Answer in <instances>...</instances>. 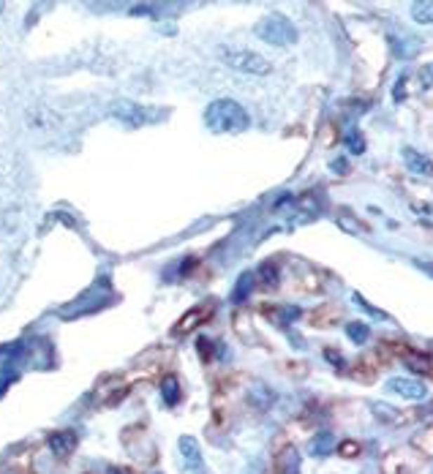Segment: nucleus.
<instances>
[{
    "label": "nucleus",
    "instance_id": "obj_7",
    "mask_svg": "<svg viewBox=\"0 0 433 474\" xmlns=\"http://www.w3.org/2000/svg\"><path fill=\"white\" fill-rule=\"evenodd\" d=\"M387 390L406 401H422L428 395V384H422L420 379H406V376H392L387 382Z\"/></svg>",
    "mask_w": 433,
    "mask_h": 474
},
{
    "label": "nucleus",
    "instance_id": "obj_24",
    "mask_svg": "<svg viewBox=\"0 0 433 474\" xmlns=\"http://www.w3.org/2000/svg\"><path fill=\"white\" fill-rule=\"evenodd\" d=\"M382 474H406V463L398 452H389L382 461Z\"/></svg>",
    "mask_w": 433,
    "mask_h": 474
},
{
    "label": "nucleus",
    "instance_id": "obj_31",
    "mask_svg": "<svg viewBox=\"0 0 433 474\" xmlns=\"http://www.w3.org/2000/svg\"><path fill=\"white\" fill-rule=\"evenodd\" d=\"M354 303H357V305H363V308H365V311H368V314H376V316H382V319H387V314H382L379 308H373L371 303H365V300H363V297H360V294H354Z\"/></svg>",
    "mask_w": 433,
    "mask_h": 474
},
{
    "label": "nucleus",
    "instance_id": "obj_15",
    "mask_svg": "<svg viewBox=\"0 0 433 474\" xmlns=\"http://www.w3.org/2000/svg\"><path fill=\"white\" fill-rule=\"evenodd\" d=\"M406 368L411 374H420V376H433V357L431 355H422V352H409L406 357Z\"/></svg>",
    "mask_w": 433,
    "mask_h": 474
},
{
    "label": "nucleus",
    "instance_id": "obj_3",
    "mask_svg": "<svg viewBox=\"0 0 433 474\" xmlns=\"http://www.w3.org/2000/svg\"><path fill=\"white\" fill-rule=\"evenodd\" d=\"M221 60L227 63L229 68L240 71V74H248V77H267L273 66L267 58H262L259 52H251V49H240V46H221L218 49Z\"/></svg>",
    "mask_w": 433,
    "mask_h": 474
},
{
    "label": "nucleus",
    "instance_id": "obj_5",
    "mask_svg": "<svg viewBox=\"0 0 433 474\" xmlns=\"http://www.w3.org/2000/svg\"><path fill=\"white\" fill-rule=\"evenodd\" d=\"M213 314H215V303H199V305H194L191 311H185V314L175 322L172 336H188V333H194L196 327H202L205 322H210Z\"/></svg>",
    "mask_w": 433,
    "mask_h": 474
},
{
    "label": "nucleus",
    "instance_id": "obj_35",
    "mask_svg": "<svg viewBox=\"0 0 433 474\" xmlns=\"http://www.w3.org/2000/svg\"><path fill=\"white\" fill-rule=\"evenodd\" d=\"M324 355H327V360H333V365H335V368H341V355H335L333 349H327Z\"/></svg>",
    "mask_w": 433,
    "mask_h": 474
},
{
    "label": "nucleus",
    "instance_id": "obj_17",
    "mask_svg": "<svg viewBox=\"0 0 433 474\" xmlns=\"http://www.w3.org/2000/svg\"><path fill=\"white\" fill-rule=\"evenodd\" d=\"M335 447H338V445H335L333 430H319V433L311 439V455H314V458H324V455H330Z\"/></svg>",
    "mask_w": 433,
    "mask_h": 474
},
{
    "label": "nucleus",
    "instance_id": "obj_25",
    "mask_svg": "<svg viewBox=\"0 0 433 474\" xmlns=\"http://www.w3.org/2000/svg\"><path fill=\"white\" fill-rule=\"evenodd\" d=\"M343 145L349 147V153H354V156H360L365 153V136L357 131V129H349L346 136H343Z\"/></svg>",
    "mask_w": 433,
    "mask_h": 474
},
{
    "label": "nucleus",
    "instance_id": "obj_4",
    "mask_svg": "<svg viewBox=\"0 0 433 474\" xmlns=\"http://www.w3.org/2000/svg\"><path fill=\"white\" fill-rule=\"evenodd\" d=\"M109 114H112L114 120L131 126V129H139V126H150V123L161 120L166 112L156 110V107H142L137 101H114L112 107H109Z\"/></svg>",
    "mask_w": 433,
    "mask_h": 474
},
{
    "label": "nucleus",
    "instance_id": "obj_29",
    "mask_svg": "<svg viewBox=\"0 0 433 474\" xmlns=\"http://www.w3.org/2000/svg\"><path fill=\"white\" fill-rule=\"evenodd\" d=\"M335 450H338V455H341V458H357V455L363 452V447H360L357 442H352V439H346V442H341V445H338Z\"/></svg>",
    "mask_w": 433,
    "mask_h": 474
},
{
    "label": "nucleus",
    "instance_id": "obj_14",
    "mask_svg": "<svg viewBox=\"0 0 433 474\" xmlns=\"http://www.w3.org/2000/svg\"><path fill=\"white\" fill-rule=\"evenodd\" d=\"M371 412H373L382 423H387V426H401V423H409V420H414L411 414H404V412H398V409L389 407V404H382V401H379V404H373Z\"/></svg>",
    "mask_w": 433,
    "mask_h": 474
},
{
    "label": "nucleus",
    "instance_id": "obj_12",
    "mask_svg": "<svg viewBox=\"0 0 433 474\" xmlns=\"http://www.w3.org/2000/svg\"><path fill=\"white\" fill-rule=\"evenodd\" d=\"M379 365L382 362H376V357H363V360H357L352 368H349V376L352 379H357V382H373L376 379V374H379Z\"/></svg>",
    "mask_w": 433,
    "mask_h": 474
},
{
    "label": "nucleus",
    "instance_id": "obj_38",
    "mask_svg": "<svg viewBox=\"0 0 433 474\" xmlns=\"http://www.w3.org/2000/svg\"><path fill=\"white\" fill-rule=\"evenodd\" d=\"M120 472H123V469H112V474H120Z\"/></svg>",
    "mask_w": 433,
    "mask_h": 474
},
{
    "label": "nucleus",
    "instance_id": "obj_33",
    "mask_svg": "<svg viewBox=\"0 0 433 474\" xmlns=\"http://www.w3.org/2000/svg\"><path fill=\"white\" fill-rule=\"evenodd\" d=\"M406 79H409V77H401V82H398V88L392 91V96H395V101H401V98L406 96Z\"/></svg>",
    "mask_w": 433,
    "mask_h": 474
},
{
    "label": "nucleus",
    "instance_id": "obj_18",
    "mask_svg": "<svg viewBox=\"0 0 433 474\" xmlns=\"http://www.w3.org/2000/svg\"><path fill=\"white\" fill-rule=\"evenodd\" d=\"M409 445L417 452H420V455L433 458V426H425V428L417 430V433H414V436L409 439Z\"/></svg>",
    "mask_w": 433,
    "mask_h": 474
},
{
    "label": "nucleus",
    "instance_id": "obj_22",
    "mask_svg": "<svg viewBox=\"0 0 433 474\" xmlns=\"http://www.w3.org/2000/svg\"><path fill=\"white\" fill-rule=\"evenodd\" d=\"M411 20L420 25H433V0H417V3H411Z\"/></svg>",
    "mask_w": 433,
    "mask_h": 474
},
{
    "label": "nucleus",
    "instance_id": "obj_26",
    "mask_svg": "<svg viewBox=\"0 0 433 474\" xmlns=\"http://www.w3.org/2000/svg\"><path fill=\"white\" fill-rule=\"evenodd\" d=\"M346 336H349V341H354V343H365V341L371 338V327L363 324V322H349V324H346Z\"/></svg>",
    "mask_w": 433,
    "mask_h": 474
},
{
    "label": "nucleus",
    "instance_id": "obj_34",
    "mask_svg": "<svg viewBox=\"0 0 433 474\" xmlns=\"http://www.w3.org/2000/svg\"><path fill=\"white\" fill-rule=\"evenodd\" d=\"M333 172H338V175H346V172H349L346 158H335V161H333Z\"/></svg>",
    "mask_w": 433,
    "mask_h": 474
},
{
    "label": "nucleus",
    "instance_id": "obj_6",
    "mask_svg": "<svg viewBox=\"0 0 433 474\" xmlns=\"http://www.w3.org/2000/svg\"><path fill=\"white\" fill-rule=\"evenodd\" d=\"M178 447H180L182 474H205V458H202L199 442L194 436H180Z\"/></svg>",
    "mask_w": 433,
    "mask_h": 474
},
{
    "label": "nucleus",
    "instance_id": "obj_16",
    "mask_svg": "<svg viewBox=\"0 0 433 474\" xmlns=\"http://www.w3.org/2000/svg\"><path fill=\"white\" fill-rule=\"evenodd\" d=\"M338 316H341V311L335 305H321V308L308 314V324L311 327H333L338 322Z\"/></svg>",
    "mask_w": 433,
    "mask_h": 474
},
{
    "label": "nucleus",
    "instance_id": "obj_10",
    "mask_svg": "<svg viewBox=\"0 0 433 474\" xmlns=\"http://www.w3.org/2000/svg\"><path fill=\"white\" fill-rule=\"evenodd\" d=\"M273 463L278 474H300V452L297 447H284L275 452Z\"/></svg>",
    "mask_w": 433,
    "mask_h": 474
},
{
    "label": "nucleus",
    "instance_id": "obj_37",
    "mask_svg": "<svg viewBox=\"0 0 433 474\" xmlns=\"http://www.w3.org/2000/svg\"><path fill=\"white\" fill-rule=\"evenodd\" d=\"M3 8H6V3H3V0H0V11H3Z\"/></svg>",
    "mask_w": 433,
    "mask_h": 474
},
{
    "label": "nucleus",
    "instance_id": "obj_27",
    "mask_svg": "<svg viewBox=\"0 0 433 474\" xmlns=\"http://www.w3.org/2000/svg\"><path fill=\"white\" fill-rule=\"evenodd\" d=\"M234 333L246 341V343H251L253 327H251V319H248V314H243V311H240V314L234 316Z\"/></svg>",
    "mask_w": 433,
    "mask_h": 474
},
{
    "label": "nucleus",
    "instance_id": "obj_36",
    "mask_svg": "<svg viewBox=\"0 0 433 474\" xmlns=\"http://www.w3.org/2000/svg\"><path fill=\"white\" fill-rule=\"evenodd\" d=\"M414 265H417L420 270H428V272H433V265H428V262H417V259H414Z\"/></svg>",
    "mask_w": 433,
    "mask_h": 474
},
{
    "label": "nucleus",
    "instance_id": "obj_13",
    "mask_svg": "<svg viewBox=\"0 0 433 474\" xmlns=\"http://www.w3.org/2000/svg\"><path fill=\"white\" fill-rule=\"evenodd\" d=\"M295 287L300 289V292H321V287H324V275L321 272H317L314 268H305L302 272H297L295 275Z\"/></svg>",
    "mask_w": 433,
    "mask_h": 474
},
{
    "label": "nucleus",
    "instance_id": "obj_1",
    "mask_svg": "<svg viewBox=\"0 0 433 474\" xmlns=\"http://www.w3.org/2000/svg\"><path fill=\"white\" fill-rule=\"evenodd\" d=\"M205 126L213 134H240L251 126V114L234 98H215L207 104Z\"/></svg>",
    "mask_w": 433,
    "mask_h": 474
},
{
    "label": "nucleus",
    "instance_id": "obj_2",
    "mask_svg": "<svg viewBox=\"0 0 433 474\" xmlns=\"http://www.w3.org/2000/svg\"><path fill=\"white\" fill-rule=\"evenodd\" d=\"M256 39L273 46H292L297 41V27L289 17L284 14H265L259 22L253 25Z\"/></svg>",
    "mask_w": 433,
    "mask_h": 474
},
{
    "label": "nucleus",
    "instance_id": "obj_19",
    "mask_svg": "<svg viewBox=\"0 0 433 474\" xmlns=\"http://www.w3.org/2000/svg\"><path fill=\"white\" fill-rule=\"evenodd\" d=\"M335 224L341 226L343 232H349V235H368V224H363L357 216H352L349 210H341L338 216H335Z\"/></svg>",
    "mask_w": 433,
    "mask_h": 474
},
{
    "label": "nucleus",
    "instance_id": "obj_20",
    "mask_svg": "<svg viewBox=\"0 0 433 474\" xmlns=\"http://www.w3.org/2000/svg\"><path fill=\"white\" fill-rule=\"evenodd\" d=\"M265 314L270 316V322H275V324H289V322H295L297 316H300V311H297L295 305H265Z\"/></svg>",
    "mask_w": 433,
    "mask_h": 474
},
{
    "label": "nucleus",
    "instance_id": "obj_9",
    "mask_svg": "<svg viewBox=\"0 0 433 474\" xmlns=\"http://www.w3.org/2000/svg\"><path fill=\"white\" fill-rule=\"evenodd\" d=\"M404 164H406L411 175H420V178H431L433 175V161L414 147H404Z\"/></svg>",
    "mask_w": 433,
    "mask_h": 474
},
{
    "label": "nucleus",
    "instance_id": "obj_21",
    "mask_svg": "<svg viewBox=\"0 0 433 474\" xmlns=\"http://www.w3.org/2000/svg\"><path fill=\"white\" fill-rule=\"evenodd\" d=\"M161 395H164V404H166V407H178L182 395L180 382H178L175 376H166V379L161 382Z\"/></svg>",
    "mask_w": 433,
    "mask_h": 474
},
{
    "label": "nucleus",
    "instance_id": "obj_32",
    "mask_svg": "<svg viewBox=\"0 0 433 474\" xmlns=\"http://www.w3.org/2000/svg\"><path fill=\"white\" fill-rule=\"evenodd\" d=\"M210 349H213V341L199 338V355H202V360H210Z\"/></svg>",
    "mask_w": 433,
    "mask_h": 474
},
{
    "label": "nucleus",
    "instance_id": "obj_30",
    "mask_svg": "<svg viewBox=\"0 0 433 474\" xmlns=\"http://www.w3.org/2000/svg\"><path fill=\"white\" fill-rule=\"evenodd\" d=\"M420 85H422V88H431L433 85V63H428V66L420 71Z\"/></svg>",
    "mask_w": 433,
    "mask_h": 474
},
{
    "label": "nucleus",
    "instance_id": "obj_23",
    "mask_svg": "<svg viewBox=\"0 0 433 474\" xmlns=\"http://www.w3.org/2000/svg\"><path fill=\"white\" fill-rule=\"evenodd\" d=\"M253 275H256V272H243V275H240V281H237V287H234V292H232V300H234V303H243V300L248 297V292H251V287H253Z\"/></svg>",
    "mask_w": 433,
    "mask_h": 474
},
{
    "label": "nucleus",
    "instance_id": "obj_11",
    "mask_svg": "<svg viewBox=\"0 0 433 474\" xmlns=\"http://www.w3.org/2000/svg\"><path fill=\"white\" fill-rule=\"evenodd\" d=\"M248 404L259 412H267L275 404V393L265 382H253L251 390H248Z\"/></svg>",
    "mask_w": 433,
    "mask_h": 474
},
{
    "label": "nucleus",
    "instance_id": "obj_28",
    "mask_svg": "<svg viewBox=\"0 0 433 474\" xmlns=\"http://www.w3.org/2000/svg\"><path fill=\"white\" fill-rule=\"evenodd\" d=\"M259 275H262V284H265L267 289L278 287V281H281V275H278V265H275V262H265V265L259 268Z\"/></svg>",
    "mask_w": 433,
    "mask_h": 474
},
{
    "label": "nucleus",
    "instance_id": "obj_8",
    "mask_svg": "<svg viewBox=\"0 0 433 474\" xmlns=\"http://www.w3.org/2000/svg\"><path fill=\"white\" fill-rule=\"evenodd\" d=\"M76 445H79V436L71 428L55 430V433L49 436V450H52L55 458H69L71 452L76 450Z\"/></svg>",
    "mask_w": 433,
    "mask_h": 474
}]
</instances>
